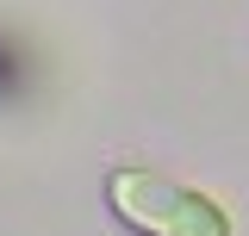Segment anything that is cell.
<instances>
[{"mask_svg": "<svg viewBox=\"0 0 249 236\" xmlns=\"http://www.w3.org/2000/svg\"><path fill=\"white\" fill-rule=\"evenodd\" d=\"M106 211L131 236H237L224 199L143 162H119L106 174Z\"/></svg>", "mask_w": 249, "mask_h": 236, "instance_id": "cell-1", "label": "cell"}]
</instances>
